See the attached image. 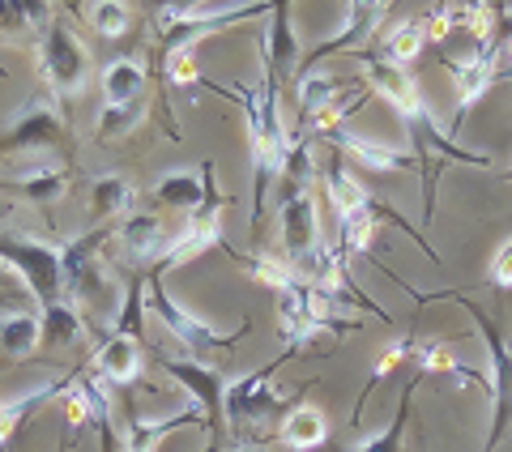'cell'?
<instances>
[{"instance_id":"6da1fadb","label":"cell","mask_w":512,"mask_h":452,"mask_svg":"<svg viewBox=\"0 0 512 452\" xmlns=\"http://www.w3.org/2000/svg\"><path fill=\"white\" fill-rule=\"evenodd\" d=\"M231 99H239L248 120V141H252V231L261 226L265 214V192L274 180H282V163L291 150V137L278 116V86L261 77L256 86H231Z\"/></svg>"},{"instance_id":"7a4b0ae2","label":"cell","mask_w":512,"mask_h":452,"mask_svg":"<svg viewBox=\"0 0 512 452\" xmlns=\"http://www.w3.org/2000/svg\"><path fill=\"white\" fill-rule=\"evenodd\" d=\"M406 124L410 133V154H414V167H419L423 175V222L436 218V184H440V171L444 167H483L491 171V158L487 154H474L466 150V145H457L453 133H444V128L436 124V116H431V107L414 111Z\"/></svg>"},{"instance_id":"3957f363","label":"cell","mask_w":512,"mask_h":452,"mask_svg":"<svg viewBox=\"0 0 512 452\" xmlns=\"http://www.w3.org/2000/svg\"><path fill=\"white\" fill-rule=\"evenodd\" d=\"M436 299H453L457 308H466L470 320H474V329L478 337H483V346H487V389H491V427H487V444L483 452H491L495 444L504 440V431L512 423V346H508V337L500 329V320H495L487 308H478V303L470 295H461V290H440Z\"/></svg>"},{"instance_id":"277c9868","label":"cell","mask_w":512,"mask_h":452,"mask_svg":"<svg viewBox=\"0 0 512 452\" xmlns=\"http://www.w3.org/2000/svg\"><path fill=\"white\" fill-rule=\"evenodd\" d=\"M35 64H39V77L47 94L56 103L73 99L77 90H86L90 73H94V60H90V47L77 39V30L69 22H60L56 13L43 22V30L35 35Z\"/></svg>"},{"instance_id":"5b68a950","label":"cell","mask_w":512,"mask_h":452,"mask_svg":"<svg viewBox=\"0 0 512 452\" xmlns=\"http://www.w3.org/2000/svg\"><path fill=\"white\" fill-rule=\"evenodd\" d=\"M269 5H231V9H210V5H158L154 9V35H158V52L175 56V52H197L201 39L231 30L244 18H261Z\"/></svg>"},{"instance_id":"8992f818","label":"cell","mask_w":512,"mask_h":452,"mask_svg":"<svg viewBox=\"0 0 512 452\" xmlns=\"http://www.w3.org/2000/svg\"><path fill=\"white\" fill-rule=\"evenodd\" d=\"M163 278H167L163 265H154V269L146 273V299H141V303H146V312H150L158 325H163L197 363L205 359V354H222V350H231L235 342H244V337H248L252 320H244V325H239L231 337H222V333H214L210 325H205V320H197L192 312H184L180 303L167 295V282H163Z\"/></svg>"},{"instance_id":"52a82bcc","label":"cell","mask_w":512,"mask_h":452,"mask_svg":"<svg viewBox=\"0 0 512 452\" xmlns=\"http://www.w3.org/2000/svg\"><path fill=\"white\" fill-rule=\"evenodd\" d=\"M158 367H163L175 384H184V393L192 397V406H197L201 418H205V431H210L205 452H218L222 440H227V376H222L218 367H210V363L175 359V354H158Z\"/></svg>"},{"instance_id":"ba28073f","label":"cell","mask_w":512,"mask_h":452,"mask_svg":"<svg viewBox=\"0 0 512 452\" xmlns=\"http://www.w3.org/2000/svg\"><path fill=\"white\" fill-rule=\"evenodd\" d=\"M0 261L22 278L26 295L39 303V312H47L52 303L64 299V265H60V248L39 244L26 235H0Z\"/></svg>"},{"instance_id":"9c48e42d","label":"cell","mask_w":512,"mask_h":452,"mask_svg":"<svg viewBox=\"0 0 512 452\" xmlns=\"http://www.w3.org/2000/svg\"><path fill=\"white\" fill-rule=\"evenodd\" d=\"M26 150H73L69 137V120H64V107L47 94H35L18 116L0 128V154H26Z\"/></svg>"},{"instance_id":"30bf717a","label":"cell","mask_w":512,"mask_h":452,"mask_svg":"<svg viewBox=\"0 0 512 452\" xmlns=\"http://www.w3.org/2000/svg\"><path fill=\"white\" fill-rule=\"evenodd\" d=\"M278 363H265L261 371H252V376L227 380V435H235L239 444H244V435L252 427H265L269 414L282 410V397L274 393V384H269L274 380V371H278Z\"/></svg>"},{"instance_id":"8fae6325","label":"cell","mask_w":512,"mask_h":452,"mask_svg":"<svg viewBox=\"0 0 512 452\" xmlns=\"http://www.w3.org/2000/svg\"><path fill=\"white\" fill-rule=\"evenodd\" d=\"M384 13H389V5H380V0H350L346 5V18L338 26V35H329V39H320L308 56L299 60V73H295V82H303V77H312L320 64H325L329 56H338V52H363V43L376 35V26L384 22Z\"/></svg>"},{"instance_id":"7c38bea8","label":"cell","mask_w":512,"mask_h":452,"mask_svg":"<svg viewBox=\"0 0 512 452\" xmlns=\"http://www.w3.org/2000/svg\"><path fill=\"white\" fill-rule=\"evenodd\" d=\"M171 244V231L158 214H128L116 222V248L124 256L128 273H150L154 261H163V252Z\"/></svg>"},{"instance_id":"4fadbf2b","label":"cell","mask_w":512,"mask_h":452,"mask_svg":"<svg viewBox=\"0 0 512 452\" xmlns=\"http://www.w3.org/2000/svg\"><path fill=\"white\" fill-rule=\"evenodd\" d=\"M278 226H282L286 261H312V256H316V244H320L316 197H312V192H282Z\"/></svg>"},{"instance_id":"5bb4252c","label":"cell","mask_w":512,"mask_h":452,"mask_svg":"<svg viewBox=\"0 0 512 452\" xmlns=\"http://www.w3.org/2000/svg\"><path fill=\"white\" fill-rule=\"evenodd\" d=\"M363 56V77H367V86H372L384 103L393 107V116L397 120H410L414 111H423V94L419 86H414V77L402 69V64H389V60H380L376 52H359Z\"/></svg>"},{"instance_id":"9a60e30c","label":"cell","mask_w":512,"mask_h":452,"mask_svg":"<svg viewBox=\"0 0 512 452\" xmlns=\"http://www.w3.org/2000/svg\"><path fill=\"white\" fill-rule=\"evenodd\" d=\"M69 397H73V414L86 418V423L99 431L103 452H116V423H111V397H107V384L94 376V367H73V384H69Z\"/></svg>"},{"instance_id":"2e32d148","label":"cell","mask_w":512,"mask_h":452,"mask_svg":"<svg viewBox=\"0 0 512 452\" xmlns=\"http://www.w3.org/2000/svg\"><path fill=\"white\" fill-rule=\"evenodd\" d=\"M299 35L291 26V5H274V22L265 30V77L278 86V94L295 82L299 73Z\"/></svg>"},{"instance_id":"e0dca14e","label":"cell","mask_w":512,"mask_h":452,"mask_svg":"<svg viewBox=\"0 0 512 452\" xmlns=\"http://www.w3.org/2000/svg\"><path fill=\"white\" fill-rule=\"evenodd\" d=\"M495 60L500 56H487V52H478L470 60H444V69L453 73V82H457V107H453V124H461L470 116V111L487 99V90L495 86Z\"/></svg>"},{"instance_id":"ac0fdd59","label":"cell","mask_w":512,"mask_h":452,"mask_svg":"<svg viewBox=\"0 0 512 452\" xmlns=\"http://www.w3.org/2000/svg\"><path fill=\"white\" fill-rule=\"evenodd\" d=\"M325 145H333L342 158H355L359 167H372V171H414V154H402L393 150V145H380L372 137H359L350 133V128H333V133H325Z\"/></svg>"},{"instance_id":"d6986e66","label":"cell","mask_w":512,"mask_h":452,"mask_svg":"<svg viewBox=\"0 0 512 452\" xmlns=\"http://www.w3.org/2000/svg\"><path fill=\"white\" fill-rule=\"evenodd\" d=\"M141 354H146V346H141V337H128V333H111L107 342L99 346V354H94V376H99L103 384H120V389H128L137 376H141Z\"/></svg>"},{"instance_id":"ffe728a7","label":"cell","mask_w":512,"mask_h":452,"mask_svg":"<svg viewBox=\"0 0 512 452\" xmlns=\"http://www.w3.org/2000/svg\"><path fill=\"white\" fill-rule=\"evenodd\" d=\"M124 418H128L124 452H154L175 427H192V423H197L201 410H197V406H188V410H180V414H167V418H158V423H150V418H141V414H137L133 397H128V401H124Z\"/></svg>"},{"instance_id":"44dd1931","label":"cell","mask_w":512,"mask_h":452,"mask_svg":"<svg viewBox=\"0 0 512 452\" xmlns=\"http://www.w3.org/2000/svg\"><path fill=\"white\" fill-rule=\"evenodd\" d=\"M103 107H128V103H146V86H150V69L133 56H116L103 69Z\"/></svg>"},{"instance_id":"7402d4cb","label":"cell","mask_w":512,"mask_h":452,"mask_svg":"<svg viewBox=\"0 0 512 452\" xmlns=\"http://www.w3.org/2000/svg\"><path fill=\"white\" fill-rule=\"evenodd\" d=\"M133 180L128 175H99L90 180V226H107V222H124L133 214Z\"/></svg>"},{"instance_id":"603a6c76","label":"cell","mask_w":512,"mask_h":452,"mask_svg":"<svg viewBox=\"0 0 512 452\" xmlns=\"http://www.w3.org/2000/svg\"><path fill=\"white\" fill-rule=\"evenodd\" d=\"M9 188L18 192L22 201L39 205L43 214L52 218V205L64 197V192H69V171H64V167H52V163H39V167H26Z\"/></svg>"},{"instance_id":"cb8c5ba5","label":"cell","mask_w":512,"mask_h":452,"mask_svg":"<svg viewBox=\"0 0 512 452\" xmlns=\"http://www.w3.org/2000/svg\"><path fill=\"white\" fill-rule=\"evenodd\" d=\"M278 440L295 452H312L329 440V418L320 414L316 406H291L282 414V427H278Z\"/></svg>"},{"instance_id":"d4e9b609","label":"cell","mask_w":512,"mask_h":452,"mask_svg":"<svg viewBox=\"0 0 512 452\" xmlns=\"http://www.w3.org/2000/svg\"><path fill=\"white\" fill-rule=\"evenodd\" d=\"M325 188H329V201H333V209H338V218L355 214V209H367V205L376 201L372 192L359 184V175L346 167V158H342V154H333V158H329V167H325Z\"/></svg>"},{"instance_id":"484cf974","label":"cell","mask_w":512,"mask_h":452,"mask_svg":"<svg viewBox=\"0 0 512 452\" xmlns=\"http://www.w3.org/2000/svg\"><path fill=\"white\" fill-rule=\"evenodd\" d=\"M419 354V337L414 333H402L393 346H384V354L376 359V367H372V376H367V384H363V393H359V406H355V414H350V427L359 431V423H363V410H367V397H372L384 380H389V371H397L406 359H414Z\"/></svg>"},{"instance_id":"4316f807","label":"cell","mask_w":512,"mask_h":452,"mask_svg":"<svg viewBox=\"0 0 512 452\" xmlns=\"http://www.w3.org/2000/svg\"><path fill=\"white\" fill-rule=\"evenodd\" d=\"M43 346V320L35 312H5L0 316V350L9 359H30Z\"/></svg>"},{"instance_id":"83f0119b","label":"cell","mask_w":512,"mask_h":452,"mask_svg":"<svg viewBox=\"0 0 512 452\" xmlns=\"http://www.w3.org/2000/svg\"><path fill=\"white\" fill-rule=\"evenodd\" d=\"M419 380H423V371L414 376L406 389H402V401H397V414H393V423L384 427L380 435H372L367 444L359 448H350V452H406V423H410V406H414V389H419Z\"/></svg>"},{"instance_id":"f1b7e54d","label":"cell","mask_w":512,"mask_h":452,"mask_svg":"<svg viewBox=\"0 0 512 452\" xmlns=\"http://www.w3.org/2000/svg\"><path fill=\"white\" fill-rule=\"evenodd\" d=\"M338 90H342V82H338V77H325V73H312V77H303V82H295V94H299V133H308V124L333 99H338Z\"/></svg>"},{"instance_id":"f546056e","label":"cell","mask_w":512,"mask_h":452,"mask_svg":"<svg viewBox=\"0 0 512 452\" xmlns=\"http://www.w3.org/2000/svg\"><path fill=\"white\" fill-rule=\"evenodd\" d=\"M231 256H235V261L244 265L261 286L274 290V295H286V290H295V286L303 282L299 273L291 269V261H278V256H269V252H256V256H239V252H231Z\"/></svg>"},{"instance_id":"4dcf8cb0","label":"cell","mask_w":512,"mask_h":452,"mask_svg":"<svg viewBox=\"0 0 512 452\" xmlns=\"http://www.w3.org/2000/svg\"><path fill=\"white\" fill-rule=\"evenodd\" d=\"M39 320H43V342L52 346V350L73 346L77 337H82V312H77L69 299H60L47 312H39Z\"/></svg>"},{"instance_id":"1f68e13d","label":"cell","mask_w":512,"mask_h":452,"mask_svg":"<svg viewBox=\"0 0 512 452\" xmlns=\"http://www.w3.org/2000/svg\"><path fill=\"white\" fill-rule=\"evenodd\" d=\"M154 192H158V201H163V205L192 214V209L201 205V197H205V180H201V175H192V171H171V175L158 180Z\"/></svg>"},{"instance_id":"d6a6232c","label":"cell","mask_w":512,"mask_h":452,"mask_svg":"<svg viewBox=\"0 0 512 452\" xmlns=\"http://www.w3.org/2000/svg\"><path fill=\"white\" fill-rule=\"evenodd\" d=\"M146 111H150V99H146V103H128V107H103V116H99V128H94V137H99L103 145L124 141V137L141 124V120H146Z\"/></svg>"},{"instance_id":"836d02e7","label":"cell","mask_w":512,"mask_h":452,"mask_svg":"<svg viewBox=\"0 0 512 452\" xmlns=\"http://www.w3.org/2000/svg\"><path fill=\"white\" fill-rule=\"evenodd\" d=\"M427 47V30H423V22H397L393 30H389V39H384V52H380V60H389V64H406V60H414Z\"/></svg>"},{"instance_id":"e575fe53","label":"cell","mask_w":512,"mask_h":452,"mask_svg":"<svg viewBox=\"0 0 512 452\" xmlns=\"http://www.w3.org/2000/svg\"><path fill=\"white\" fill-rule=\"evenodd\" d=\"M52 18L47 5H13V0H0V30L5 35H30V30H43V22Z\"/></svg>"},{"instance_id":"d590c367","label":"cell","mask_w":512,"mask_h":452,"mask_svg":"<svg viewBox=\"0 0 512 452\" xmlns=\"http://www.w3.org/2000/svg\"><path fill=\"white\" fill-rule=\"evenodd\" d=\"M90 26L99 30L103 39H120L133 30V9L120 5V0H94L90 5Z\"/></svg>"},{"instance_id":"8d00e7d4","label":"cell","mask_w":512,"mask_h":452,"mask_svg":"<svg viewBox=\"0 0 512 452\" xmlns=\"http://www.w3.org/2000/svg\"><path fill=\"white\" fill-rule=\"evenodd\" d=\"M163 77L175 86V90H188V86H197V52H175V56H167L163 64Z\"/></svg>"},{"instance_id":"74e56055","label":"cell","mask_w":512,"mask_h":452,"mask_svg":"<svg viewBox=\"0 0 512 452\" xmlns=\"http://www.w3.org/2000/svg\"><path fill=\"white\" fill-rule=\"evenodd\" d=\"M487 282L491 286H500V290H512V235L504 239L500 248H495L491 256V273H487Z\"/></svg>"},{"instance_id":"f35d334b","label":"cell","mask_w":512,"mask_h":452,"mask_svg":"<svg viewBox=\"0 0 512 452\" xmlns=\"http://www.w3.org/2000/svg\"><path fill=\"white\" fill-rule=\"evenodd\" d=\"M448 18H453V9H448V5H436V9L427 13V22H423L427 43H440V39L448 35V30H453V22H448Z\"/></svg>"},{"instance_id":"ab89813d","label":"cell","mask_w":512,"mask_h":452,"mask_svg":"<svg viewBox=\"0 0 512 452\" xmlns=\"http://www.w3.org/2000/svg\"><path fill=\"white\" fill-rule=\"evenodd\" d=\"M9 290H13V269L0 261V295H9Z\"/></svg>"},{"instance_id":"60d3db41","label":"cell","mask_w":512,"mask_h":452,"mask_svg":"<svg viewBox=\"0 0 512 452\" xmlns=\"http://www.w3.org/2000/svg\"><path fill=\"white\" fill-rule=\"evenodd\" d=\"M18 303H22V295H0V308H5V312H22Z\"/></svg>"},{"instance_id":"b9f144b4","label":"cell","mask_w":512,"mask_h":452,"mask_svg":"<svg viewBox=\"0 0 512 452\" xmlns=\"http://www.w3.org/2000/svg\"><path fill=\"white\" fill-rule=\"evenodd\" d=\"M9 214H13V205H9V201H0V218H9Z\"/></svg>"},{"instance_id":"7bdbcfd3","label":"cell","mask_w":512,"mask_h":452,"mask_svg":"<svg viewBox=\"0 0 512 452\" xmlns=\"http://www.w3.org/2000/svg\"><path fill=\"white\" fill-rule=\"evenodd\" d=\"M235 452H261V448H256V444H239Z\"/></svg>"},{"instance_id":"ee69618b","label":"cell","mask_w":512,"mask_h":452,"mask_svg":"<svg viewBox=\"0 0 512 452\" xmlns=\"http://www.w3.org/2000/svg\"><path fill=\"white\" fill-rule=\"evenodd\" d=\"M60 452H69V440H60Z\"/></svg>"},{"instance_id":"f6af8a7d","label":"cell","mask_w":512,"mask_h":452,"mask_svg":"<svg viewBox=\"0 0 512 452\" xmlns=\"http://www.w3.org/2000/svg\"><path fill=\"white\" fill-rule=\"evenodd\" d=\"M508 13H512V9H508Z\"/></svg>"}]
</instances>
